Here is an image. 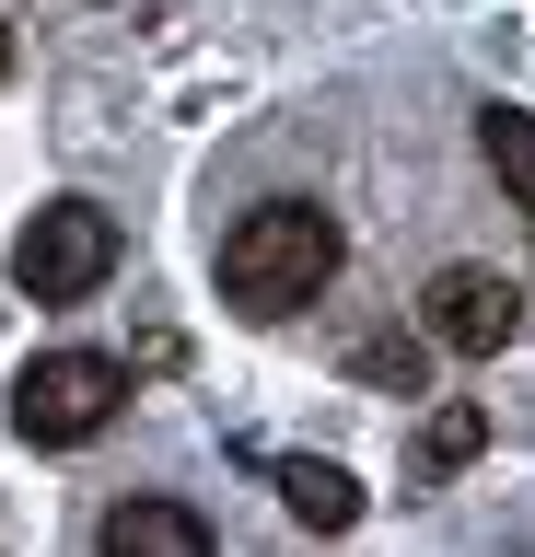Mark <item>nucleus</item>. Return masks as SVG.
Wrapping results in <instances>:
<instances>
[{
  "instance_id": "f257e3e1",
  "label": "nucleus",
  "mask_w": 535,
  "mask_h": 557,
  "mask_svg": "<svg viewBox=\"0 0 535 557\" xmlns=\"http://www.w3.org/2000/svg\"><path fill=\"white\" fill-rule=\"evenodd\" d=\"M338 278V221L303 198H268L245 209L233 233H221V290H233V313H303Z\"/></svg>"
},
{
  "instance_id": "f03ea898",
  "label": "nucleus",
  "mask_w": 535,
  "mask_h": 557,
  "mask_svg": "<svg viewBox=\"0 0 535 557\" xmlns=\"http://www.w3.org/2000/svg\"><path fill=\"white\" fill-rule=\"evenodd\" d=\"M117 407H129V372H117L106 348H47V360H24V383H12V418H24V442H47V453L94 442Z\"/></svg>"
},
{
  "instance_id": "7ed1b4c3",
  "label": "nucleus",
  "mask_w": 535,
  "mask_h": 557,
  "mask_svg": "<svg viewBox=\"0 0 535 557\" xmlns=\"http://www.w3.org/2000/svg\"><path fill=\"white\" fill-rule=\"evenodd\" d=\"M117 268V221L94 198H59L24 221V244H12V278H24V302H82L94 278Z\"/></svg>"
},
{
  "instance_id": "20e7f679",
  "label": "nucleus",
  "mask_w": 535,
  "mask_h": 557,
  "mask_svg": "<svg viewBox=\"0 0 535 557\" xmlns=\"http://www.w3.org/2000/svg\"><path fill=\"white\" fill-rule=\"evenodd\" d=\"M512 278L500 268H442L430 278V302H420V325H430V348H454V360H489L500 337H512Z\"/></svg>"
},
{
  "instance_id": "39448f33",
  "label": "nucleus",
  "mask_w": 535,
  "mask_h": 557,
  "mask_svg": "<svg viewBox=\"0 0 535 557\" xmlns=\"http://www.w3.org/2000/svg\"><path fill=\"white\" fill-rule=\"evenodd\" d=\"M106 557H210V522L175 499H129V511H106Z\"/></svg>"
},
{
  "instance_id": "423d86ee",
  "label": "nucleus",
  "mask_w": 535,
  "mask_h": 557,
  "mask_svg": "<svg viewBox=\"0 0 535 557\" xmlns=\"http://www.w3.org/2000/svg\"><path fill=\"white\" fill-rule=\"evenodd\" d=\"M280 499H291V522H315V534H350V522H361V487L338 476V465H315V453L280 465Z\"/></svg>"
},
{
  "instance_id": "0eeeda50",
  "label": "nucleus",
  "mask_w": 535,
  "mask_h": 557,
  "mask_svg": "<svg viewBox=\"0 0 535 557\" xmlns=\"http://www.w3.org/2000/svg\"><path fill=\"white\" fill-rule=\"evenodd\" d=\"M477 151H489V174L512 186V209H535V116L524 104H500L489 128H477Z\"/></svg>"
},
{
  "instance_id": "6e6552de",
  "label": "nucleus",
  "mask_w": 535,
  "mask_h": 557,
  "mask_svg": "<svg viewBox=\"0 0 535 557\" xmlns=\"http://www.w3.org/2000/svg\"><path fill=\"white\" fill-rule=\"evenodd\" d=\"M477 442H489V418H477V407H442V418H430V442H420V465L442 476V465H465Z\"/></svg>"
},
{
  "instance_id": "1a4fd4ad",
  "label": "nucleus",
  "mask_w": 535,
  "mask_h": 557,
  "mask_svg": "<svg viewBox=\"0 0 535 557\" xmlns=\"http://www.w3.org/2000/svg\"><path fill=\"white\" fill-rule=\"evenodd\" d=\"M0 70H12V24H0Z\"/></svg>"
}]
</instances>
